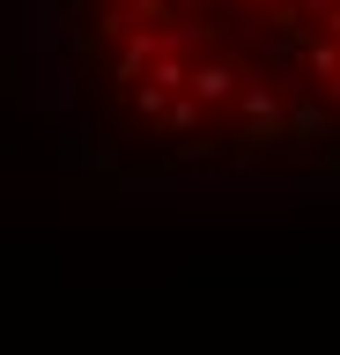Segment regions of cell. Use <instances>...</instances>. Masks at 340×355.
Segmentation results:
<instances>
[{
	"label": "cell",
	"mask_w": 340,
	"mask_h": 355,
	"mask_svg": "<svg viewBox=\"0 0 340 355\" xmlns=\"http://www.w3.org/2000/svg\"><path fill=\"white\" fill-rule=\"evenodd\" d=\"M82 141L163 178H340V0H45Z\"/></svg>",
	"instance_id": "6da1fadb"
}]
</instances>
